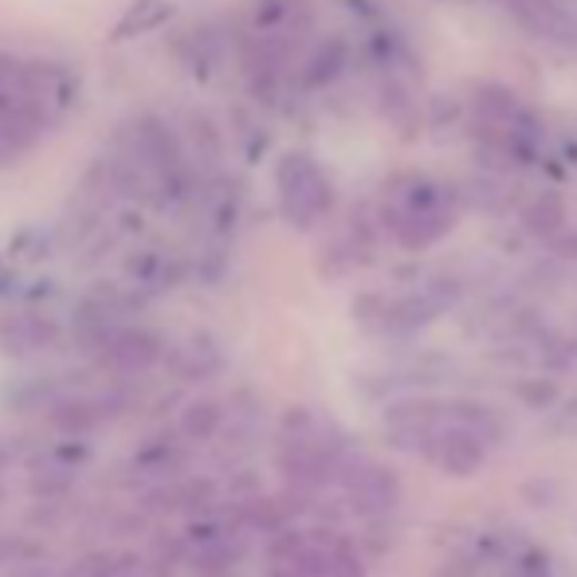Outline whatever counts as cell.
Here are the masks:
<instances>
[{
    "instance_id": "13",
    "label": "cell",
    "mask_w": 577,
    "mask_h": 577,
    "mask_svg": "<svg viewBox=\"0 0 577 577\" xmlns=\"http://www.w3.org/2000/svg\"><path fill=\"white\" fill-rule=\"evenodd\" d=\"M169 369H173L177 377H185V381H201V377L220 369V350L212 346V338H189V342L173 354V366Z\"/></svg>"
},
{
    "instance_id": "5",
    "label": "cell",
    "mask_w": 577,
    "mask_h": 577,
    "mask_svg": "<svg viewBox=\"0 0 577 577\" xmlns=\"http://www.w3.org/2000/svg\"><path fill=\"white\" fill-rule=\"evenodd\" d=\"M161 354H166V338L158 330L146 327H118L110 335V342L99 350V361L115 374H142V369L158 366Z\"/></svg>"
},
{
    "instance_id": "20",
    "label": "cell",
    "mask_w": 577,
    "mask_h": 577,
    "mask_svg": "<svg viewBox=\"0 0 577 577\" xmlns=\"http://www.w3.org/2000/svg\"><path fill=\"white\" fill-rule=\"evenodd\" d=\"M130 554H110V550H99V554H87L79 558L76 566L68 569V577H115L118 569L126 566Z\"/></svg>"
},
{
    "instance_id": "26",
    "label": "cell",
    "mask_w": 577,
    "mask_h": 577,
    "mask_svg": "<svg viewBox=\"0 0 577 577\" xmlns=\"http://www.w3.org/2000/svg\"><path fill=\"white\" fill-rule=\"evenodd\" d=\"M0 503H4V487H0Z\"/></svg>"
},
{
    "instance_id": "11",
    "label": "cell",
    "mask_w": 577,
    "mask_h": 577,
    "mask_svg": "<svg viewBox=\"0 0 577 577\" xmlns=\"http://www.w3.org/2000/svg\"><path fill=\"white\" fill-rule=\"evenodd\" d=\"M48 420L63 436H83L91 428L107 425V409H102L99 397H63V401L51 405Z\"/></svg>"
},
{
    "instance_id": "21",
    "label": "cell",
    "mask_w": 577,
    "mask_h": 577,
    "mask_svg": "<svg viewBox=\"0 0 577 577\" xmlns=\"http://www.w3.org/2000/svg\"><path fill=\"white\" fill-rule=\"evenodd\" d=\"M40 554H43V546L32 543V538L0 535V566H4V561H36Z\"/></svg>"
},
{
    "instance_id": "15",
    "label": "cell",
    "mask_w": 577,
    "mask_h": 577,
    "mask_svg": "<svg viewBox=\"0 0 577 577\" xmlns=\"http://www.w3.org/2000/svg\"><path fill=\"white\" fill-rule=\"evenodd\" d=\"M243 546L236 543L232 535L228 538H217V543H205V546H192L189 550V566L197 569L201 577H225L228 569L240 561Z\"/></svg>"
},
{
    "instance_id": "10",
    "label": "cell",
    "mask_w": 577,
    "mask_h": 577,
    "mask_svg": "<svg viewBox=\"0 0 577 577\" xmlns=\"http://www.w3.org/2000/svg\"><path fill=\"white\" fill-rule=\"evenodd\" d=\"M185 468V444L181 436H153L150 444H142L130 460V471L142 479H169Z\"/></svg>"
},
{
    "instance_id": "16",
    "label": "cell",
    "mask_w": 577,
    "mask_h": 577,
    "mask_svg": "<svg viewBox=\"0 0 577 577\" xmlns=\"http://www.w3.org/2000/svg\"><path fill=\"white\" fill-rule=\"evenodd\" d=\"M126 276L135 279L142 291H161V287H169L177 279V263L169 256H161V251H138L126 263Z\"/></svg>"
},
{
    "instance_id": "8",
    "label": "cell",
    "mask_w": 577,
    "mask_h": 577,
    "mask_svg": "<svg viewBox=\"0 0 577 577\" xmlns=\"http://www.w3.org/2000/svg\"><path fill=\"white\" fill-rule=\"evenodd\" d=\"M318 546V558H322V569L327 577H366V558H361V546L354 543L350 535L342 530H330V527H318L310 530Z\"/></svg>"
},
{
    "instance_id": "7",
    "label": "cell",
    "mask_w": 577,
    "mask_h": 577,
    "mask_svg": "<svg viewBox=\"0 0 577 577\" xmlns=\"http://www.w3.org/2000/svg\"><path fill=\"white\" fill-rule=\"evenodd\" d=\"M59 342V327L40 315H12L0 318V350L12 358H28Z\"/></svg>"
},
{
    "instance_id": "9",
    "label": "cell",
    "mask_w": 577,
    "mask_h": 577,
    "mask_svg": "<svg viewBox=\"0 0 577 577\" xmlns=\"http://www.w3.org/2000/svg\"><path fill=\"white\" fill-rule=\"evenodd\" d=\"M217 499V484L212 479H181V484L153 487L146 495V510H185V515H201Z\"/></svg>"
},
{
    "instance_id": "19",
    "label": "cell",
    "mask_w": 577,
    "mask_h": 577,
    "mask_svg": "<svg viewBox=\"0 0 577 577\" xmlns=\"http://www.w3.org/2000/svg\"><path fill=\"white\" fill-rule=\"evenodd\" d=\"M181 56H185V63H189L192 71H201V76L217 71V63H220V40H217V32H205V28L189 32L181 40Z\"/></svg>"
},
{
    "instance_id": "4",
    "label": "cell",
    "mask_w": 577,
    "mask_h": 577,
    "mask_svg": "<svg viewBox=\"0 0 577 577\" xmlns=\"http://www.w3.org/2000/svg\"><path fill=\"white\" fill-rule=\"evenodd\" d=\"M456 212L448 209V201H444L436 189H412L409 205H405L401 212H397L394 220V232L397 240L405 243V248H428V243L440 240L448 228H452Z\"/></svg>"
},
{
    "instance_id": "6",
    "label": "cell",
    "mask_w": 577,
    "mask_h": 577,
    "mask_svg": "<svg viewBox=\"0 0 577 577\" xmlns=\"http://www.w3.org/2000/svg\"><path fill=\"white\" fill-rule=\"evenodd\" d=\"M346 487H350L354 510L366 519H381L401 499V479L394 468H381V464H358V471L346 476Z\"/></svg>"
},
{
    "instance_id": "1",
    "label": "cell",
    "mask_w": 577,
    "mask_h": 577,
    "mask_svg": "<svg viewBox=\"0 0 577 577\" xmlns=\"http://www.w3.org/2000/svg\"><path fill=\"white\" fill-rule=\"evenodd\" d=\"M279 209L295 228H310L330 212V181L307 153H287L276 169Z\"/></svg>"
},
{
    "instance_id": "22",
    "label": "cell",
    "mask_w": 577,
    "mask_h": 577,
    "mask_svg": "<svg viewBox=\"0 0 577 577\" xmlns=\"http://www.w3.org/2000/svg\"><path fill=\"white\" fill-rule=\"evenodd\" d=\"M71 484H76V479H71L63 468H56V464H51L48 471H36L32 491L43 495V499H59V495H68V491H71Z\"/></svg>"
},
{
    "instance_id": "2",
    "label": "cell",
    "mask_w": 577,
    "mask_h": 577,
    "mask_svg": "<svg viewBox=\"0 0 577 577\" xmlns=\"http://www.w3.org/2000/svg\"><path fill=\"white\" fill-rule=\"evenodd\" d=\"M425 456L452 479H471L476 471H484L487 464V440L484 432L460 425V420H448V425H436L432 436L425 444Z\"/></svg>"
},
{
    "instance_id": "23",
    "label": "cell",
    "mask_w": 577,
    "mask_h": 577,
    "mask_svg": "<svg viewBox=\"0 0 577 577\" xmlns=\"http://www.w3.org/2000/svg\"><path fill=\"white\" fill-rule=\"evenodd\" d=\"M519 394L527 405H535V409H546V405H554V397H558V389H554L550 381H527L519 385Z\"/></svg>"
},
{
    "instance_id": "25",
    "label": "cell",
    "mask_w": 577,
    "mask_h": 577,
    "mask_svg": "<svg viewBox=\"0 0 577 577\" xmlns=\"http://www.w3.org/2000/svg\"><path fill=\"white\" fill-rule=\"evenodd\" d=\"M4 464H9V452H4V448H0V468H4Z\"/></svg>"
},
{
    "instance_id": "3",
    "label": "cell",
    "mask_w": 577,
    "mask_h": 577,
    "mask_svg": "<svg viewBox=\"0 0 577 577\" xmlns=\"http://www.w3.org/2000/svg\"><path fill=\"white\" fill-rule=\"evenodd\" d=\"M279 471H283L295 491H315V487L330 484L338 476V452L322 436L283 440V448H279Z\"/></svg>"
},
{
    "instance_id": "12",
    "label": "cell",
    "mask_w": 577,
    "mask_h": 577,
    "mask_svg": "<svg viewBox=\"0 0 577 577\" xmlns=\"http://www.w3.org/2000/svg\"><path fill=\"white\" fill-rule=\"evenodd\" d=\"M523 228L538 240H558L561 228H566V201L558 192H543L523 209Z\"/></svg>"
},
{
    "instance_id": "18",
    "label": "cell",
    "mask_w": 577,
    "mask_h": 577,
    "mask_svg": "<svg viewBox=\"0 0 577 577\" xmlns=\"http://www.w3.org/2000/svg\"><path fill=\"white\" fill-rule=\"evenodd\" d=\"M166 17H169L166 0H138V4H130V12L115 24V40H135V36L153 32V28L166 24Z\"/></svg>"
},
{
    "instance_id": "14",
    "label": "cell",
    "mask_w": 577,
    "mask_h": 577,
    "mask_svg": "<svg viewBox=\"0 0 577 577\" xmlns=\"http://www.w3.org/2000/svg\"><path fill=\"white\" fill-rule=\"evenodd\" d=\"M225 428V405L220 401H192L177 417V436L181 440H212Z\"/></svg>"
},
{
    "instance_id": "17",
    "label": "cell",
    "mask_w": 577,
    "mask_h": 577,
    "mask_svg": "<svg viewBox=\"0 0 577 577\" xmlns=\"http://www.w3.org/2000/svg\"><path fill=\"white\" fill-rule=\"evenodd\" d=\"M240 510V527H251V530H268V535H279V530L291 523V510H287V503L279 499H263V495H251Z\"/></svg>"
},
{
    "instance_id": "24",
    "label": "cell",
    "mask_w": 577,
    "mask_h": 577,
    "mask_svg": "<svg viewBox=\"0 0 577 577\" xmlns=\"http://www.w3.org/2000/svg\"><path fill=\"white\" fill-rule=\"evenodd\" d=\"M554 248H558V256H566V260H577V236H566V240H558Z\"/></svg>"
}]
</instances>
